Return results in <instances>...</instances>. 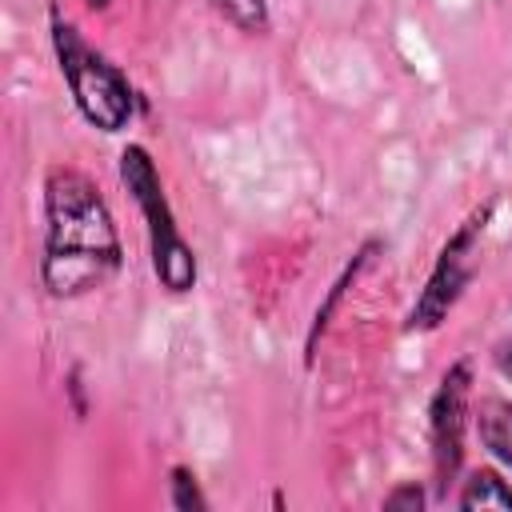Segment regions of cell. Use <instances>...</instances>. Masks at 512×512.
I'll list each match as a JSON object with an SVG mask.
<instances>
[{"label":"cell","mask_w":512,"mask_h":512,"mask_svg":"<svg viewBox=\"0 0 512 512\" xmlns=\"http://www.w3.org/2000/svg\"><path fill=\"white\" fill-rule=\"evenodd\" d=\"M456 508L472 512V508H496V512H512V484L496 472V468H472L460 480V492L452 496Z\"/></svg>","instance_id":"obj_8"},{"label":"cell","mask_w":512,"mask_h":512,"mask_svg":"<svg viewBox=\"0 0 512 512\" xmlns=\"http://www.w3.org/2000/svg\"><path fill=\"white\" fill-rule=\"evenodd\" d=\"M68 392H72V412L84 416V400H80V368H72V376H68Z\"/></svg>","instance_id":"obj_13"},{"label":"cell","mask_w":512,"mask_h":512,"mask_svg":"<svg viewBox=\"0 0 512 512\" xmlns=\"http://www.w3.org/2000/svg\"><path fill=\"white\" fill-rule=\"evenodd\" d=\"M492 212H496V200L476 204V208L452 228V236L440 244L436 260H432V272H428V280H424L416 304L408 308L404 332H436V328L452 316V308L460 304L464 288H468L472 276H476V252H480V240H484V232H488Z\"/></svg>","instance_id":"obj_4"},{"label":"cell","mask_w":512,"mask_h":512,"mask_svg":"<svg viewBox=\"0 0 512 512\" xmlns=\"http://www.w3.org/2000/svg\"><path fill=\"white\" fill-rule=\"evenodd\" d=\"M492 364H496V372L512 384V336H504V340L492 344Z\"/></svg>","instance_id":"obj_12"},{"label":"cell","mask_w":512,"mask_h":512,"mask_svg":"<svg viewBox=\"0 0 512 512\" xmlns=\"http://www.w3.org/2000/svg\"><path fill=\"white\" fill-rule=\"evenodd\" d=\"M116 172H120L124 192L132 196V204L144 216L148 260H152V272H156L160 288L172 292V296H188L200 280V264H196V252H192V244L184 240V232L176 224V212L168 204V192H164V180H160V168H156L152 152L144 144H124L120 160H116Z\"/></svg>","instance_id":"obj_3"},{"label":"cell","mask_w":512,"mask_h":512,"mask_svg":"<svg viewBox=\"0 0 512 512\" xmlns=\"http://www.w3.org/2000/svg\"><path fill=\"white\" fill-rule=\"evenodd\" d=\"M472 428L480 436V448L512 472V400L508 396H480L472 408Z\"/></svg>","instance_id":"obj_7"},{"label":"cell","mask_w":512,"mask_h":512,"mask_svg":"<svg viewBox=\"0 0 512 512\" xmlns=\"http://www.w3.org/2000/svg\"><path fill=\"white\" fill-rule=\"evenodd\" d=\"M472 420V360H452L444 376L436 380V392L428 400V448H432V484L436 496L448 500V488L456 484L464 468V432Z\"/></svg>","instance_id":"obj_5"},{"label":"cell","mask_w":512,"mask_h":512,"mask_svg":"<svg viewBox=\"0 0 512 512\" xmlns=\"http://www.w3.org/2000/svg\"><path fill=\"white\" fill-rule=\"evenodd\" d=\"M84 4H88V8H92V12H104V8H108V4H112V0H84Z\"/></svg>","instance_id":"obj_14"},{"label":"cell","mask_w":512,"mask_h":512,"mask_svg":"<svg viewBox=\"0 0 512 512\" xmlns=\"http://www.w3.org/2000/svg\"><path fill=\"white\" fill-rule=\"evenodd\" d=\"M168 504L176 512H208V496H204V488L188 464L168 468Z\"/></svg>","instance_id":"obj_10"},{"label":"cell","mask_w":512,"mask_h":512,"mask_svg":"<svg viewBox=\"0 0 512 512\" xmlns=\"http://www.w3.org/2000/svg\"><path fill=\"white\" fill-rule=\"evenodd\" d=\"M40 284L52 300H80L124 268V240L100 184L76 164H52L40 188Z\"/></svg>","instance_id":"obj_1"},{"label":"cell","mask_w":512,"mask_h":512,"mask_svg":"<svg viewBox=\"0 0 512 512\" xmlns=\"http://www.w3.org/2000/svg\"><path fill=\"white\" fill-rule=\"evenodd\" d=\"M372 252H380V240L376 236H368L356 252H352V260L340 268V276L332 280V288L324 292V300H320V308H316V316H312V324H308V340H304V364L312 368L316 364V340L328 332V324H332V316H336V308H340V300H344V292L360 280V272L372 264Z\"/></svg>","instance_id":"obj_6"},{"label":"cell","mask_w":512,"mask_h":512,"mask_svg":"<svg viewBox=\"0 0 512 512\" xmlns=\"http://www.w3.org/2000/svg\"><path fill=\"white\" fill-rule=\"evenodd\" d=\"M48 40H52L56 68H60L68 96H72L76 112L84 116V124H92L96 132H108V136L124 132L132 124V116L144 108L132 80L100 48H92L84 40V32L60 12V4H48Z\"/></svg>","instance_id":"obj_2"},{"label":"cell","mask_w":512,"mask_h":512,"mask_svg":"<svg viewBox=\"0 0 512 512\" xmlns=\"http://www.w3.org/2000/svg\"><path fill=\"white\" fill-rule=\"evenodd\" d=\"M212 8H216L228 24H236L240 32H248V36H260V32L272 28L268 0H212Z\"/></svg>","instance_id":"obj_9"},{"label":"cell","mask_w":512,"mask_h":512,"mask_svg":"<svg viewBox=\"0 0 512 512\" xmlns=\"http://www.w3.org/2000/svg\"><path fill=\"white\" fill-rule=\"evenodd\" d=\"M428 504V496H424V488L416 484V480H404V484H396L384 500H380V508H388V512H400V508H408V512H420Z\"/></svg>","instance_id":"obj_11"}]
</instances>
